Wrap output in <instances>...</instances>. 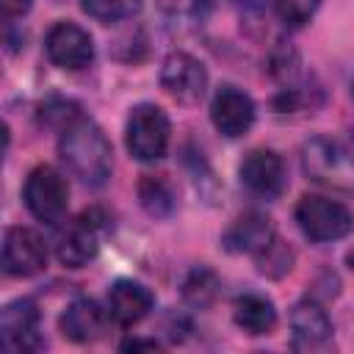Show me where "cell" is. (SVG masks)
<instances>
[{
	"instance_id": "obj_1",
	"label": "cell",
	"mask_w": 354,
	"mask_h": 354,
	"mask_svg": "<svg viewBox=\"0 0 354 354\" xmlns=\"http://www.w3.org/2000/svg\"><path fill=\"white\" fill-rule=\"evenodd\" d=\"M58 155L61 163L72 177H77L88 188H100L108 183L113 169V149L100 124L80 116L69 127L61 130L58 138Z\"/></svg>"
},
{
	"instance_id": "obj_2",
	"label": "cell",
	"mask_w": 354,
	"mask_h": 354,
	"mask_svg": "<svg viewBox=\"0 0 354 354\" xmlns=\"http://www.w3.org/2000/svg\"><path fill=\"white\" fill-rule=\"evenodd\" d=\"M301 171L310 183L337 191L354 194V152L335 138L313 136L301 147Z\"/></svg>"
},
{
	"instance_id": "obj_3",
	"label": "cell",
	"mask_w": 354,
	"mask_h": 354,
	"mask_svg": "<svg viewBox=\"0 0 354 354\" xmlns=\"http://www.w3.org/2000/svg\"><path fill=\"white\" fill-rule=\"evenodd\" d=\"M171 124L163 108L152 102H141L130 111L127 127H124V144L127 152L141 163H155L169 152Z\"/></svg>"
},
{
	"instance_id": "obj_4",
	"label": "cell",
	"mask_w": 354,
	"mask_h": 354,
	"mask_svg": "<svg viewBox=\"0 0 354 354\" xmlns=\"http://www.w3.org/2000/svg\"><path fill=\"white\" fill-rule=\"evenodd\" d=\"M293 216L299 230L315 243L340 241L354 230V213L346 205L326 196H315V194L301 196Z\"/></svg>"
},
{
	"instance_id": "obj_5",
	"label": "cell",
	"mask_w": 354,
	"mask_h": 354,
	"mask_svg": "<svg viewBox=\"0 0 354 354\" xmlns=\"http://www.w3.org/2000/svg\"><path fill=\"white\" fill-rule=\"evenodd\" d=\"M22 199H25V207L30 210L33 218L55 224L66 216L69 185H66L64 174L55 171L53 166H36L25 180Z\"/></svg>"
},
{
	"instance_id": "obj_6",
	"label": "cell",
	"mask_w": 354,
	"mask_h": 354,
	"mask_svg": "<svg viewBox=\"0 0 354 354\" xmlns=\"http://www.w3.org/2000/svg\"><path fill=\"white\" fill-rule=\"evenodd\" d=\"M160 86L169 97H174L183 105H194L205 97L207 88V69L199 58L191 53L174 50L160 64Z\"/></svg>"
},
{
	"instance_id": "obj_7",
	"label": "cell",
	"mask_w": 354,
	"mask_h": 354,
	"mask_svg": "<svg viewBox=\"0 0 354 354\" xmlns=\"http://www.w3.org/2000/svg\"><path fill=\"white\" fill-rule=\"evenodd\" d=\"M238 180L257 199H277L288 185L282 158L274 149H266V147L252 149V152L243 155V160L238 166Z\"/></svg>"
},
{
	"instance_id": "obj_8",
	"label": "cell",
	"mask_w": 354,
	"mask_h": 354,
	"mask_svg": "<svg viewBox=\"0 0 354 354\" xmlns=\"http://www.w3.org/2000/svg\"><path fill=\"white\" fill-rule=\"evenodd\" d=\"M0 346L6 351H39L44 337L39 332V307L30 299H14L0 310Z\"/></svg>"
},
{
	"instance_id": "obj_9",
	"label": "cell",
	"mask_w": 354,
	"mask_h": 354,
	"mask_svg": "<svg viewBox=\"0 0 354 354\" xmlns=\"http://www.w3.org/2000/svg\"><path fill=\"white\" fill-rule=\"evenodd\" d=\"M44 50L55 66L69 69V72L86 69L94 61L91 36H88V30H83L75 22H55L44 36Z\"/></svg>"
},
{
	"instance_id": "obj_10",
	"label": "cell",
	"mask_w": 354,
	"mask_h": 354,
	"mask_svg": "<svg viewBox=\"0 0 354 354\" xmlns=\"http://www.w3.org/2000/svg\"><path fill=\"white\" fill-rule=\"evenodd\" d=\"M47 266V246L28 227H8L3 235V271L8 277H33Z\"/></svg>"
},
{
	"instance_id": "obj_11",
	"label": "cell",
	"mask_w": 354,
	"mask_h": 354,
	"mask_svg": "<svg viewBox=\"0 0 354 354\" xmlns=\"http://www.w3.org/2000/svg\"><path fill=\"white\" fill-rule=\"evenodd\" d=\"M210 119L227 138H241L254 124V102L238 86H221L210 102Z\"/></svg>"
},
{
	"instance_id": "obj_12",
	"label": "cell",
	"mask_w": 354,
	"mask_h": 354,
	"mask_svg": "<svg viewBox=\"0 0 354 354\" xmlns=\"http://www.w3.org/2000/svg\"><path fill=\"white\" fill-rule=\"evenodd\" d=\"M155 307V296L147 285L136 282V279H119L111 285L108 290V315L113 324L119 326H133L138 321H144Z\"/></svg>"
},
{
	"instance_id": "obj_13",
	"label": "cell",
	"mask_w": 354,
	"mask_h": 354,
	"mask_svg": "<svg viewBox=\"0 0 354 354\" xmlns=\"http://www.w3.org/2000/svg\"><path fill=\"white\" fill-rule=\"evenodd\" d=\"M277 238V230H274V221L266 216V213H257V210H249L243 216H238L232 221V227L224 232V246L230 252H238V254H252L257 257L263 249H268Z\"/></svg>"
},
{
	"instance_id": "obj_14",
	"label": "cell",
	"mask_w": 354,
	"mask_h": 354,
	"mask_svg": "<svg viewBox=\"0 0 354 354\" xmlns=\"http://www.w3.org/2000/svg\"><path fill=\"white\" fill-rule=\"evenodd\" d=\"M97 221L94 213H83L55 241V257L66 268H83L97 254Z\"/></svg>"
},
{
	"instance_id": "obj_15",
	"label": "cell",
	"mask_w": 354,
	"mask_h": 354,
	"mask_svg": "<svg viewBox=\"0 0 354 354\" xmlns=\"http://www.w3.org/2000/svg\"><path fill=\"white\" fill-rule=\"evenodd\" d=\"M108 310H102L94 299H75L64 313H61V335L69 337L72 343H91L105 332V321H108Z\"/></svg>"
},
{
	"instance_id": "obj_16",
	"label": "cell",
	"mask_w": 354,
	"mask_h": 354,
	"mask_svg": "<svg viewBox=\"0 0 354 354\" xmlns=\"http://www.w3.org/2000/svg\"><path fill=\"white\" fill-rule=\"evenodd\" d=\"M290 329H293V346L296 348H315L332 337V321H329L326 310L313 299H301L293 304Z\"/></svg>"
},
{
	"instance_id": "obj_17",
	"label": "cell",
	"mask_w": 354,
	"mask_h": 354,
	"mask_svg": "<svg viewBox=\"0 0 354 354\" xmlns=\"http://www.w3.org/2000/svg\"><path fill=\"white\" fill-rule=\"evenodd\" d=\"M232 318L238 324V329H243L246 335L257 337V335H268L277 326V310L274 301L263 293H241L232 304Z\"/></svg>"
},
{
	"instance_id": "obj_18",
	"label": "cell",
	"mask_w": 354,
	"mask_h": 354,
	"mask_svg": "<svg viewBox=\"0 0 354 354\" xmlns=\"http://www.w3.org/2000/svg\"><path fill=\"white\" fill-rule=\"evenodd\" d=\"M138 202L149 216L169 218L177 207V194L166 174H144L138 180Z\"/></svg>"
},
{
	"instance_id": "obj_19",
	"label": "cell",
	"mask_w": 354,
	"mask_h": 354,
	"mask_svg": "<svg viewBox=\"0 0 354 354\" xmlns=\"http://www.w3.org/2000/svg\"><path fill=\"white\" fill-rule=\"evenodd\" d=\"M218 288H221L218 277H216L207 266H196V268H191V271L185 274V279H183V299H185L191 307L205 310V307H210V304L216 301Z\"/></svg>"
},
{
	"instance_id": "obj_20",
	"label": "cell",
	"mask_w": 354,
	"mask_h": 354,
	"mask_svg": "<svg viewBox=\"0 0 354 354\" xmlns=\"http://www.w3.org/2000/svg\"><path fill=\"white\" fill-rule=\"evenodd\" d=\"M144 0H80V8L97 22H122L141 11Z\"/></svg>"
},
{
	"instance_id": "obj_21",
	"label": "cell",
	"mask_w": 354,
	"mask_h": 354,
	"mask_svg": "<svg viewBox=\"0 0 354 354\" xmlns=\"http://www.w3.org/2000/svg\"><path fill=\"white\" fill-rule=\"evenodd\" d=\"M254 260H257V268L266 277H282V274H288L293 268V252L279 238H274V243L268 249H263Z\"/></svg>"
},
{
	"instance_id": "obj_22",
	"label": "cell",
	"mask_w": 354,
	"mask_h": 354,
	"mask_svg": "<svg viewBox=\"0 0 354 354\" xmlns=\"http://www.w3.org/2000/svg\"><path fill=\"white\" fill-rule=\"evenodd\" d=\"M321 0H277V14L288 28H301L313 19Z\"/></svg>"
},
{
	"instance_id": "obj_23",
	"label": "cell",
	"mask_w": 354,
	"mask_h": 354,
	"mask_svg": "<svg viewBox=\"0 0 354 354\" xmlns=\"http://www.w3.org/2000/svg\"><path fill=\"white\" fill-rule=\"evenodd\" d=\"M0 8L3 14L11 19V17H22L28 8H30V0H0Z\"/></svg>"
},
{
	"instance_id": "obj_24",
	"label": "cell",
	"mask_w": 354,
	"mask_h": 354,
	"mask_svg": "<svg viewBox=\"0 0 354 354\" xmlns=\"http://www.w3.org/2000/svg\"><path fill=\"white\" fill-rule=\"evenodd\" d=\"M122 348H124V351H127V348H133V351H136V348H158V343H155V340H124Z\"/></svg>"
},
{
	"instance_id": "obj_25",
	"label": "cell",
	"mask_w": 354,
	"mask_h": 354,
	"mask_svg": "<svg viewBox=\"0 0 354 354\" xmlns=\"http://www.w3.org/2000/svg\"><path fill=\"white\" fill-rule=\"evenodd\" d=\"M238 6H243V8H263L268 0H235Z\"/></svg>"
},
{
	"instance_id": "obj_26",
	"label": "cell",
	"mask_w": 354,
	"mask_h": 354,
	"mask_svg": "<svg viewBox=\"0 0 354 354\" xmlns=\"http://www.w3.org/2000/svg\"><path fill=\"white\" fill-rule=\"evenodd\" d=\"M348 266L354 268V252H348Z\"/></svg>"
},
{
	"instance_id": "obj_27",
	"label": "cell",
	"mask_w": 354,
	"mask_h": 354,
	"mask_svg": "<svg viewBox=\"0 0 354 354\" xmlns=\"http://www.w3.org/2000/svg\"><path fill=\"white\" fill-rule=\"evenodd\" d=\"M351 100H354V77H351Z\"/></svg>"
}]
</instances>
